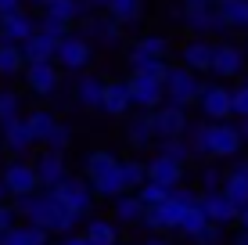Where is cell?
Returning a JSON list of instances; mask_svg holds the SVG:
<instances>
[{"instance_id":"obj_1","label":"cell","mask_w":248,"mask_h":245,"mask_svg":"<svg viewBox=\"0 0 248 245\" xmlns=\"http://www.w3.org/2000/svg\"><path fill=\"white\" fill-rule=\"evenodd\" d=\"M187 148L194 151H205V155L212 159H234L245 151V141L237 137V130L223 119H212V123H202L191 130V141H187Z\"/></svg>"},{"instance_id":"obj_2","label":"cell","mask_w":248,"mask_h":245,"mask_svg":"<svg viewBox=\"0 0 248 245\" xmlns=\"http://www.w3.org/2000/svg\"><path fill=\"white\" fill-rule=\"evenodd\" d=\"M194 202H198V195H194L191 188H180V184H173V188H169V195L162 198L158 206L144 209L140 220H148L151 231H176V224H180L184 209L194 206Z\"/></svg>"},{"instance_id":"obj_3","label":"cell","mask_w":248,"mask_h":245,"mask_svg":"<svg viewBox=\"0 0 248 245\" xmlns=\"http://www.w3.org/2000/svg\"><path fill=\"white\" fill-rule=\"evenodd\" d=\"M162 90H166V98L173 101V105H194L198 101V90H202V83L194 80V72L187 69V65H169L166 69V80H162Z\"/></svg>"},{"instance_id":"obj_4","label":"cell","mask_w":248,"mask_h":245,"mask_svg":"<svg viewBox=\"0 0 248 245\" xmlns=\"http://www.w3.org/2000/svg\"><path fill=\"white\" fill-rule=\"evenodd\" d=\"M47 191H50V198H54V202L68 206L72 213H79V216L93 209V191L79 180V177H68V173H65L62 180H58L54 188H47Z\"/></svg>"},{"instance_id":"obj_5","label":"cell","mask_w":248,"mask_h":245,"mask_svg":"<svg viewBox=\"0 0 248 245\" xmlns=\"http://www.w3.org/2000/svg\"><path fill=\"white\" fill-rule=\"evenodd\" d=\"M126 87H130V105H137V108H155V105H162L166 101V90H162V80H155V76H148V72H137L133 69V76L126 80Z\"/></svg>"},{"instance_id":"obj_6","label":"cell","mask_w":248,"mask_h":245,"mask_svg":"<svg viewBox=\"0 0 248 245\" xmlns=\"http://www.w3.org/2000/svg\"><path fill=\"white\" fill-rule=\"evenodd\" d=\"M184 22L194 33H223L227 29L216 4H209V0H184Z\"/></svg>"},{"instance_id":"obj_7","label":"cell","mask_w":248,"mask_h":245,"mask_svg":"<svg viewBox=\"0 0 248 245\" xmlns=\"http://www.w3.org/2000/svg\"><path fill=\"white\" fill-rule=\"evenodd\" d=\"M18 213L25 216L29 224L44 227V231H50V220H54V198H50V191H44V195H36V191H29V195H18Z\"/></svg>"},{"instance_id":"obj_8","label":"cell","mask_w":248,"mask_h":245,"mask_svg":"<svg viewBox=\"0 0 248 245\" xmlns=\"http://www.w3.org/2000/svg\"><path fill=\"white\" fill-rule=\"evenodd\" d=\"M22 69H25V83H29L32 94L47 98V94H54V90H58V65H54V58H44V62H25Z\"/></svg>"},{"instance_id":"obj_9","label":"cell","mask_w":248,"mask_h":245,"mask_svg":"<svg viewBox=\"0 0 248 245\" xmlns=\"http://www.w3.org/2000/svg\"><path fill=\"white\" fill-rule=\"evenodd\" d=\"M151 123H155V137H184L187 130V112L180 105H155L151 108Z\"/></svg>"},{"instance_id":"obj_10","label":"cell","mask_w":248,"mask_h":245,"mask_svg":"<svg viewBox=\"0 0 248 245\" xmlns=\"http://www.w3.org/2000/svg\"><path fill=\"white\" fill-rule=\"evenodd\" d=\"M54 58L65 69H83V65H90V40L76 36V33H65L54 47Z\"/></svg>"},{"instance_id":"obj_11","label":"cell","mask_w":248,"mask_h":245,"mask_svg":"<svg viewBox=\"0 0 248 245\" xmlns=\"http://www.w3.org/2000/svg\"><path fill=\"white\" fill-rule=\"evenodd\" d=\"M245 69V50L237 44H216L212 47V58H209V72L223 76V80H230V76H237Z\"/></svg>"},{"instance_id":"obj_12","label":"cell","mask_w":248,"mask_h":245,"mask_svg":"<svg viewBox=\"0 0 248 245\" xmlns=\"http://www.w3.org/2000/svg\"><path fill=\"white\" fill-rule=\"evenodd\" d=\"M0 184H4V191L7 195H29V191H36L40 188V180H36V170H32V163H11L4 170V177H0Z\"/></svg>"},{"instance_id":"obj_13","label":"cell","mask_w":248,"mask_h":245,"mask_svg":"<svg viewBox=\"0 0 248 245\" xmlns=\"http://www.w3.org/2000/svg\"><path fill=\"white\" fill-rule=\"evenodd\" d=\"M198 206H202L205 220H209V224H219V227H223V224H234V216H237V206H234V202H230L219 188H216V191H205V195L198 198Z\"/></svg>"},{"instance_id":"obj_14","label":"cell","mask_w":248,"mask_h":245,"mask_svg":"<svg viewBox=\"0 0 248 245\" xmlns=\"http://www.w3.org/2000/svg\"><path fill=\"white\" fill-rule=\"evenodd\" d=\"M198 105L209 119H227L230 115V90L219 87V83H209V87L198 90Z\"/></svg>"},{"instance_id":"obj_15","label":"cell","mask_w":248,"mask_h":245,"mask_svg":"<svg viewBox=\"0 0 248 245\" xmlns=\"http://www.w3.org/2000/svg\"><path fill=\"white\" fill-rule=\"evenodd\" d=\"M219 191L234 202L237 209L248 202V159H241V163L234 166L230 173H223V180H219Z\"/></svg>"},{"instance_id":"obj_16","label":"cell","mask_w":248,"mask_h":245,"mask_svg":"<svg viewBox=\"0 0 248 245\" xmlns=\"http://www.w3.org/2000/svg\"><path fill=\"white\" fill-rule=\"evenodd\" d=\"M130 87H126V80H115V83H105V90H101V112L115 115V119H123L126 112H130Z\"/></svg>"},{"instance_id":"obj_17","label":"cell","mask_w":248,"mask_h":245,"mask_svg":"<svg viewBox=\"0 0 248 245\" xmlns=\"http://www.w3.org/2000/svg\"><path fill=\"white\" fill-rule=\"evenodd\" d=\"M32 29H36V22H32L22 7H18V11L0 15V40H7V44H22Z\"/></svg>"},{"instance_id":"obj_18","label":"cell","mask_w":248,"mask_h":245,"mask_svg":"<svg viewBox=\"0 0 248 245\" xmlns=\"http://www.w3.org/2000/svg\"><path fill=\"white\" fill-rule=\"evenodd\" d=\"M18 47H22V58H25V62H44V58H54L58 36H50V33H44V29H32Z\"/></svg>"},{"instance_id":"obj_19","label":"cell","mask_w":248,"mask_h":245,"mask_svg":"<svg viewBox=\"0 0 248 245\" xmlns=\"http://www.w3.org/2000/svg\"><path fill=\"white\" fill-rule=\"evenodd\" d=\"M32 170H36V180L44 184V188H54V184L68 173V170H65V151H50V148H47L44 155L36 159V166H32Z\"/></svg>"},{"instance_id":"obj_20","label":"cell","mask_w":248,"mask_h":245,"mask_svg":"<svg viewBox=\"0 0 248 245\" xmlns=\"http://www.w3.org/2000/svg\"><path fill=\"white\" fill-rule=\"evenodd\" d=\"M50 242V231H44V227L36 224H22V227H4L0 231V245H47Z\"/></svg>"},{"instance_id":"obj_21","label":"cell","mask_w":248,"mask_h":245,"mask_svg":"<svg viewBox=\"0 0 248 245\" xmlns=\"http://www.w3.org/2000/svg\"><path fill=\"white\" fill-rule=\"evenodd\" d=\"M144 177L155 184H166V188H173V184H180L184 177V166L176 163V159H166V155H155L148 166H144Z\"/></svg>"},{"instance_id":"obj_22","label":"cell","mask_w":248,"mask_h":245,"mask_svg":"<svg viewBox=\"0 0 248 245\" xmlns=\"http://www.w3.org/2000/svg\"><path fill=\"white\" fill-rule=\"evenodd\" d=\"M169 50V40L166 36H140L137 44L130 47V65L137 69L140 62H151V58H166Z\"/></svg>"},{"instance_id":"obj_23","label":"cell","mask_w":248,"mask_h":245,"mask_svg":"<svg viewBox=\"0 0 248 245\" xmlns=\"http://www.w3.org/2000/svg\"><path fill=\"white\" fill-rule=\"evenodd\" d=\"M123 25H119L115 18H108V15H93V18H87V33H90V40H97V44H105V47H115L119 44V36H123Z\"/></svg>"},{"instance_id":"obj_24","label":"cell","mask_w":248,"mask_h":245,"mask_svg":"<svg viewBox=\"0 0 248 245\" xmlns=\"http://www.w3.org/2000/svg\"><path fill=\"white\" fill-rule=\"evenodd\" d=\"M126 137H130V145H137V148H144V145L155 141V123H151L148 108H140L133 119H126Z\"/></svg>"},{"instance_id":"obj_25","label":"cell","mask_w":248,"mask_h":245,"mask_svg":"<svg viewBox=\"0 0 248 245\" xmlns=\"http://www.w3.org/2000/svg\"><path fill=\"white\" fill-rule=\"evenodd\" d=\"M0 130H4V148H7V151L22 155V151L32 148V137H29V130H25V119H22V115H15V119L4 123Z\"/></svg>"},{"instance_id":"obj_26","label":"cell","mask_w":248,"mask_h":245,"mask_svg":"<svg viewBox=\"0 0 248 245\" xmlns=\"http://www.w3.org/2000/svg\"><path fill=\"white\" fill-rule=\"evenodd\" d=\"M180 58H184V65H187L191 72H209L212 44H209V40H191V44L180 50Z\"/></svg>"},{"instance_id":"obj_27","label":"cell","mask_w":248,"mask_h":245,"mask_svg":"<svg viewBox=\"0 0 248 245\" xmlns=\"http://www.w3.org/2000/svg\"><path fill=\"white\" fill-rule=\"evenodd\" d=\"M140 11H144L140 0H105V15H108V18H115L119 25L137 22V18H140Z\"/></svg>"},{"instance_id":"obj_28","label":"cell","mask_w":248,"mask_h":245,"mask_svg":"<svg viewBox=\"0 0 248 245\" xmlns=\"http://www.w3.org/2000/svg\"><path fill=\"white\" fill-rule=\"evenodd\" d=\"M112 209H115V220H119V224H137V220L144 216L140 198H137V195H130V191H119Z\"/></svg>"},{"instance_id":"obj_29","label":"cell","mask_w":248,"mask_h":245,"mask_svg":"<svg viewBox=\"0 0 248 245\" xmlns=\"http://www.w3.org/2000/svg\"><path fill=\"white\" fill-rule=\"evenodd\" d=\"M58 119L47 112V108H32L29 115H25V130H29V137H32V145H44V137L50 133V126H54Z\"/></svg>"},{"instance_id":"obj_30","label":"cell","mask_w":248,"mask_h":245,"mask_svg":"<svg viewBox=\"0 0 248 245\" xmlns=\"http://www.w3.org/2000/svg\"><path fill=\"white\" fill-rule=\"evenodd\" d=\"M101 90H105V80L101 76H83L79 87H76V101L83 108H101Z\"/></svg>"},{"instance_id":"obj_31","label":"cell","mask_w":248,"mask_h":245,"mask_svg":"<svg viewBox=\"0 0 248 245\" xmlns=\"http://www.w3.org/2000/svg\"><path fill=\"white\" fill-rule=\"evenodd\" d=\"M219 18H223V25L230 29H248V0H227V4H216Z\"/></svg>"},{"instance_id":"obj_32","label":"cell","mask_w":248,"mask_h":245,"mask_svg":"<svg viewBox=\"0 0 248 245\" xmlns=\"http://www.w3.org/2000/svg\"><path fill=\"white\" fill-rule=\"evenodd\" d=\"M22 65H25V58H22V47L18 44H7V40H0V76H15V72H22Z\"/></svg>"},{"instance_id":"obj_33","label":"cell","mask_w":248,"mask_h":245,"mask_svg":"<svg viewBox=\"0 0 248 245\" xmlns=\"http://www.w3.org/2000/svg\"><path fill=\"white\" fill-rule=\"evenodd\" d=\"M83 238H87L90 245H115V242H119V231H115L112 220H90Z\"/></svg>"},{"instance_id":"obj_34","label":"cell","mask_w":248,"mask_h":245,"mask_svg":"<svg viewBox=\"0 0 248 245\" xmlns=\"http://www.w3.org/2000/svg\"><path fill=\"white\" fill-rule=\"evenodd\" d=\"M115 166H119V159L112 155V151H93V155H87V177H90V180L108 177Z\"/></svg>"},{"instance_id":"obj_35","label":"cell","mask_w":248,"mask_h":245,"mask_svg":"<svg viewBox=\"0 0 248 245\" xmlns=\"http://www.w3.org/2000/svg\"><path fill=\"white\" fill-rule=\"evenodd\" d=\"M44 11H47V15H54V18H62L65 25H72V22L83 15V4H79V0H50Z\"/></svg>"},{"instance_id":"obj_36","label":"cell","mask_w":248,"mask_h":245,"mask_svg":"<svg viewBox=\"0 0 248 245\" xmlns=\"http://www.w3.org/2000/svg\"><path fill=\"white\" fill-rule=\"evenodd\" d=\"M119 180H123V188L126 191H133V188H140L144 180H148V177H144V166L137 163V159H126V163H119Z\"/></svg>"},{"instance_id":"obj_37","label":"cell","mask_w":248,"mask_h":245,"mask_svg":"<svg viewBox=\"0 0 248 245\" xmlns=\"http://www.w3.org/2000/svg\"><path fill=\"white\" fill-rule=\"evenodd\" d=\"M205 224H209V220H205L202 206H198V202H194V206H187V209H184V216H180V224H176V231H184L187 238H194V234H198V231H202Z\"/></svg>"},{"instance_id":"obj_38","label":"cell","mask_w":248,"mask_h":245,"mask_svg":"<svg viewBox=\"0 0 248 245\" xmlns=\"http://www.w3.org/2000/svg\"><path fill=\"white\" fill-rule=\"evenodd\" d=\"M162 145H158V155H166V159H176V163H187L191 159V148H187V141L184 137H158Z\"/></svg>"},{"instance_id":"obj_39","label":"cell","mask_w":248,"mask_h":245,"mask_svg":"<svg viewBox=\"0 0 248 245\" xmlns=\"http://www.w3.org/2000/svg\"><path fill=\"white\" fill-rule=\"evenodd\" d=\"M76 224H79V213H72L68 206L54 202V220H50V231H58V234H68V231H76Z\"/></svg>"},{"instance_id":"obj_40","label":"cell","mask_w":248,"mask_h":245,"mask_svg":"<svg viewBox=\"0 0 248 245\" xmlns=\"http://www.w3.org/2000/svg\"><path fill=\"white\" fill-rule=\"evenodd\" d=\"M169 195V188L166 184H155V180H144L140 188H137V198H140V206L144 209H151V206H158L162 198Z\"/></svg>"},{"instance_id":"obj_41","label":"cell","mask_w":248,"mask_h":245,"mask_svg":"<svg viewBox=\"0 0 248 245\" xmlns=\"http://www.w3.org/2000/svg\"><path fill=\"white\" fill-rule=\"evenodd\" d=\"M68 141H72V130H68L65 123H54V126H50V133L44 137V145H47L50 151H65Z\"/></svg>"},{"instance_id":"obj_42","label":"cell","mask_w":248,"mask_h":245,"mask_svg":"<svg viewBox=\"0 0 248 245\" xmlns=\"http://www.w3.org/2000/svg\"><path fill=\"white\" fill-rule=\"evenodd\" d=\"M18 115V94L15 90H0V126L11 123Z\"/></svg>"},{"instance_id":"obj_43","label":"cell","mask_w":248,"mask_h":245,"mask_svg":"<svg viewBox=\"0 0 248 245\" xmlns=\"http://www.w3.org/2000/svg\"><path fill=\"white\" fill-rule=\"evenodd\" d=\"M230 115H248V83L230 90Z\"/></svg>"},{"instance_id":"obj_44","label":"cell","mask_w":248,"mask_h":245,"mask_svg":"<svg viewBox=\"0 0 248 245\" xmlns=\"http://www.w3.org/2000/svg\"><path fill=\"white\" fill-rule=\"evenodd\" d=\"M36 29H44V33H50V36H58V40H62L65 33H68V25H65L62 18H54V15H44V18L36 22Z\"/></svg>"},{"instance_id":"obj_45","label":"cell","mask_w":248,"mask_h":245,"mask_svg":"<svg viewBox=\"0 0 248 245\" xmlns=\"http://www.w3.org/2000/svg\"><path fill=\"white\" fill-rule=\"evenodd\" d=\"M191 242H194V245H216V242H219V224H205Z\"/></svg>"},{"instance_id":"obj_46","label":"cell","mask_w":248,"mask_h":245,"mask_svg":"<svg viewBox=\"0 0 248 245\" xmlns=\"http://www.w3.org/2000/svg\"><path fill=\"white\" fill-rule=\"evenodd\" d=\"M219 180H223V173H219V170H212V166H205V170H202V191H216Z\"/></svg>"},{"instance_id":"obj_47","label":"cell","mask_w":248,"mask_h":245,"mask_svg":"<svg viewBox=\"0 0 248 245\" xmlns=\"http://www.w3.org/2000/svg\"><path fill=\"white\" fill-rule=\"evenodd\" d=\"M15 224V209L11 206H0V231H4V227H11Z\"/></svg>"},{"instance_id":"obj_48","label":"cell","mask_w":248,"mask_h":245,"mask_svg":"<svg viewBox=\"0 0 248 245\" xmlns=\"http://www.w3.org/2000/svg\"><path fill=\"white\" fill-rule=\"evenodd\" d=\"M58 245H90V242L83 238V234H72V231H68V238H62Z\"/></svg>"},{"instance_id":"obj_49","label":"cell","mask_w":248,"mask_h":245,"mask_svg":"<svg viewBox=\"0 0 248 245\" xmlns=\"http://www.w3.org/2000/svg\"><path fill=\"white\" fill-rule=\"evenodd\" d=\"M22 7V0H0V15H7V11H18Z\"/></svg>"},{"instance_id":"obj_50","label":"cell","mask_w":248,"mask_h":245,"mask_svg":"<svg viewBox=\"0 0 248 245\" xmlns=\"http://www.w3.org/2000/svg\"><path fill=\"white\" fill-rule=\"evenodd\" d=\"M234 130H237V137H241L245 145H248V115H241V123H237Z\"/></svg>"},{"instance_id":"obj_51","label":"cell","mask_w":248,"mask_h":245,"mask_svg":"<svg viewBox=\"0 0 248 245\" xmlns=\"http://www.w3.org/2000/svg\"><path fill=\"white\" fill-rule=\"evenodd\" d=\"M234 220H237V224H241V227H245V231H248V202H245V206H241V209H237V216H234Z\"/></svg>"},{"instance_id":"obj_52","label":"cell","mask_w":248,"mask_h":245,"mask_svg":"<svg viewBox=\"0 0 248 245\" xmlns=\"http://www.w3.org/2000/svg\"><path fill=\"white\" fill-rule=\"evenodd\" d=\"M83 7H105V0H79Z\"/></svg>"},{"instance_id":"obj_53","label":"cell","mask_w":248,"mask_h":245,"mask_svg":"<svg viewBox=\"0 0 248 245\" xmlns=\"http://www.w3.org/2000/svg\"><path fill=\"white\" fill-rule=\"evenodd\" d=\"M237 245H248V231L241 227V234H237Z\"/></svg>"},{"instance_id":"obj_54","label":"cell","mask_w":248,"mask_h":245,"mask_svg":"<svg viewBox=\"0 0 248 245\" xmlns=\"http://www.w3.org/2000/svg\"><path fill=\"white\" fill-rule=\"evenodd\" d=\"M144 245H166V242H158V238H151V242H144Z\"/></svg>"},{"instance_id":"obj_55","label":"cell","mask_w":248,"mask_h":245,"mask_svg":"<svg viewBox=\"0 0 248 245\" xmlns=\"http://www.w3.org/2000/svg\"><path fill=\"white\" fill-rule=\"evenodd\" d=\"M32 4H40V7H47V4H50V0H32Z\"/></svg>"},{"instance_id":"obj_56","label":"cell","mask_w":248,"mask_h":245,"mask_svg":"<svg viewBox=\"0 0 248 245\" xmlns=\"http://www.w3.org/2000/svg\"><path fill=\"white\" fill-rule=\"evenodd\" d=\"M4 195H7V191H4V184H0V202H4Z\"/></svg>"},{"instance_id":"obj_57","label":"cell","mask_w":248,"mask_h":245,"mask_svg":"<svg viewBox=\"0 0 248 245\" xmlns=\"http://www.w3.org/2000/svg\"><path fill=\"white\" fill-rule=\"evenodd\" d=\"M212 4H227V0H212Z\"/></svg>"},{"instance_id":"obj_58","label":"cell","mask_w":248,"mask_h":245,"mask_svg":"<svg viewBox=\"0 0 248 245\" xmlns=\"http://www.w3.org/2000/svg\"><path fill=\"white\" fill-rule=\"evenodd\" d=\"M115 245H119V242H115Z\"/></svg>"}]
</instances>
